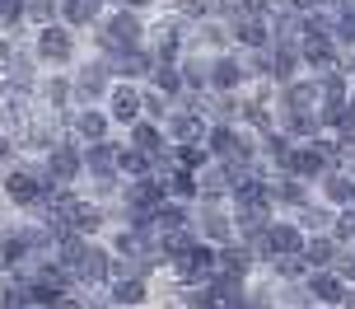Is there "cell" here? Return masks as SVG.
Wrapping results in <instances>:
<instances>
[{"mask_svg":"<svg viewBox=\"0 0 355 309\" xmlns=\"http://www.w3.org/2000/svg\"><path fill=\"white\" fill-rule=\"evenodd\" d=\"M346 291H351V286H346V281H341L332 267H327V272H309V295H313L318 305H337V309H341Z\"/></svg>","mask_w":355,"mask_h":309,"instance_id":"2","label":"cell"},{"mask_svg":"<svg viewBox=\"0 0 355 309\" xmlns=\"http://www.w3.org/2000/svg\"><path fill=\"white\" fill-rule=\"evenodd\" d=\"M61 309H85V305H80V300H61Z\"/></svg>","mask_w":355,"mask_h":309,"instance_id":"21","label":"cell"},{"mask_svg":"<svg viewBox=\"0 0 355 309\" xmlns=\"http://www.w3.org/2000/svg\"><path fill=\"white\" fill-rule=\"evenodd\" d=\"M37 56H42V61H56V66H66V61L75 56L71 33H66V28H42V33H37Z\"/></svg>","mask_w":355,"mask_h":309,"instance_id":"3","label":"cell"},{"mask_svg":"<svg viewBox=\"0 0 355 309\" xmlns=\"http://www.w3.org/2000/svg\"><path fill=\"white\" fill-rule=\"evenodd\" d=\"M112 295H117L122 305H141V300H145V281H141V276H131V281H117V286H112Z\"/></svg>","mask_w":355,"mask_h":309,"instance_id":"15","label":"cell"},{"mask_svg":"<svg viewBox=\"0 0 355 309\" xmlns=\"http://www.w3.org/2000/svg\"><path fill=\"white\" fill-rule=\"evenodd\" d=\"M322 0H290V10H300V15H318Z\"/></svg>","mask_w":355,"mask_h":309,"instance_id":"17","label":"cell"},{"mask_svg":"<svg viewBox=\"0 0 355 309\" xmlns=\"http://www.w3.org/2000/svg\"><path fill=\"white\" fill-rule=\"evenodd\" d=\"M24 15V0H0V24H15Z\"/></svg>","mask_w":355,"mask_h":309,"instance_id":"16","label":"cell"},{"mask_svg":"<svg viewBox=\"0 0 355 309\" xmlns=\"http://www.w3.org/2000/svg\"><path fill=\"white\" fill-rule=\"evenodd\" d=\"M131 141H136V150H141V155H155V150L164 146V136H159V127H155V122H136V127H131Z\"/></svg>","mask_w":355,"mask_h":309,"instance_id":"9","label":"cell"},{"mask_svg":"<svg viewBox=\"0 0 355 309\" xmlns=\"http://www.w3.org/2000/svg\"><path fill=\"white\" fill-rule=\"evenodd\" d=\"M318 183H322V201H327L332 211L355 206V174H351V169H327Z\"/></svg>","mask_w":355,"mask_h":309,"instance_id":"1","label":"cell"},{"mask_svg":"<svg viewBox=\"0 0 355 309\" xmlns=\"http://www.w3.org/2000/svg\"><path fill=\"white\" fill-rule=\"evenodd\" d=\"M341 309H355V286L346 291V300H341Z\"/></svg>","mask_w":355,"mask_h":309,"instance_id":"19","label":"cell"},{"mask_svg":"<svg viewBox=\"0 0 355 309\" xmlns=\"http://www.w3.org/2000/svg\"><path fill=\"white\" fill-rule=\"evenodd\" d=\"M266 253H285V258H295V253H304V235L295 230V225H266Z\"/></svg>","mask_w":355,"mask_h":309,"instance_id":"4","label":"cell"},{"mask_svg":"<svg viewBox=\"0 0 355 309\" xmlns=\"http://www.w3.org/2000/svg\"><path fill=\"white\" fill-rule=\"evenodd\" d=\"M239 61H234V56H220V61H215L211 66V85L215 90H234V85H239Z\"/></svg>","mask_w":355,"mask_h":309,"instance_id":"8","label":"cell"},{"mask_svg":"<svg viewBox=\"0 0 355 309\" xmlns=\"http://www.w3.org/2000/svg\"><path fill=\"white\" fill-rule=\"evenodd\" d=\"M75 131H80L85 141H94V146H103V136H107V117H103V112H94V108H85L80 117H75Z\"/></svg>","mask_w":355,"mask_h":309,"instance_id":"7","label":"cell"},{"mask_svg":"<svg viewBox=\"0 0 355 309\" xmlns=\"http://www.w3.org/2000/svg\"><path fill=\"white\" fill-rule=\"evenodd\" d=\"M80 272H85V281H103L107 253H98V249H85V258H80Z\"/></svg>","mask_w":355,"mask_h":309,"instance_id":"13","label":"cell"},{"mask_svg":"<svg viewBox=\"0 0 355 309\" xmlns=\"http://www.w3.org/2000/svg\"><path fill=\"white\" fill-rule=\"evenodd\" d=\"M117 169L122 174H131V178H145V169H150V155H141V150H117Z\"/></svg>","mask_w":355,"mask_h":309,"instance_id":"12","label":"cell"},{"mask_svg":"<svg viewBox=\"0 0 355 309\" xmlns=\"http://www.w3.org/2000/svg\"><path fill=\"white\" fill-rule=\"evenodd\" d=\"M126 10H131V5H136V10H145V5H150V0H122Z\"/></svg>","mask_w":355,"mask_h":309,"instance_id":"20","label":"cell"},{"mask_svg":"<svg viewBox=\"0 0 355 309\" xmlns=\"http://www.w3.org/2000/svg\"><path fill=\"white\" fill-rule=\"evenodd\" d=\"M33 19H52V0H33Z\"/></svg>","mask_w":355,"mask_h":309,"instance_id":"18","label":"cell"},{"mask_svg":"<svg viewBox=\"0 0 355 309\" xmlns=\"http://www.w3.org/2000/svg\"><path fill=\"white\" fill-rule=\"evenodd\" d=\"M75 169H80V155L71 146H56L52 150V178H75Z\"/></svg>","mask_w":355,"mask_h":309,"instance_id":"10","label":"cell"},{"mask_svg":"<svg viewBox=\"0 0 355 309\" xmlns=\"http://www.w3.org/2000/svg\"><path fill=\"white\" fill-rule=\"evenodd\" d=\"M98 0H66V24H94Z\"/></svg>","mask_w":355,"mask_h":309,"instance_id":"14","label":"cell"},{"mask_svg":"<svg viewBox=\"0 0 355 309\" xmlns=\"http://www.w3.org/2000/svg\"><path fill=\"white\" fill-rule=\"evenodd\" d=\"M168 136H173V141H182V146H187V141H196V136H201V117H192V112L173 117V122H168Z\"/></svg>","mask_w":355,"mask_h":309,"instance_id":"11","label":"cell"},{"mask_svg":"<svg viewBox=\"0 0 355 309\" xmlns=\"http://www.w3.org/2000/svg\"><path fill=\"white\" fill-rule=\"evenodd\" d=\"M112 122H122V127H136L141 122V90H131V85H117L112 90Z\"/></svg>","mask_w":355,"mask_h":309,"instance_id":"5","label":"cell"},{"mask_svg":"<svg viewBox=\"0 0 355 309\" xmlns=\"http://www.w3.org/2000/svg\"><path fill=\"white\" fill-rule=\"evenodd\" d=\"M5 192H10V201H19V206H33L37 201V178L33 174H10V178H5Z\"/></svg>","mask_w":355,"mask_h":309,"instance_id":"6","label":"cell"},{"mask_svg":"<svg viewBox=\"0 0 355 309\" xmlns=\"http://www.w3.org/2000/svg\"><path fill=\"white\" fill-rule=\"evenodd\" d=\"M0 160H5V141H0Z\"/></svg>","mask_w":355,"mask_h":309,"instance_id":"22","label":"cell"}]
</instances>
